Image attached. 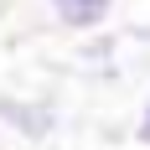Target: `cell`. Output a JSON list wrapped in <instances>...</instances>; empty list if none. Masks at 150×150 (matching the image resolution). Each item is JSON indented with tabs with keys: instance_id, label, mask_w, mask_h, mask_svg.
Wrapping results in <instances>:
<instances>
[{
	"instance_id": "cell-1",
	"label": "cell",
	"mask_w": 150,
	"mask_h": 150,
	"mask_svg": "<svg viewBox=\"0 0 150 150\" xmlns=\"http://www.w3.org/2000/svg\"><path fill=\"white\" fill-rule=\"evenodd\" d=\"M0 124L26 145H47L62 135V109L47 93H0Z\"/></svg>"
},
{
	"instance_id": "cell-2",
	"label": "cell",
	"mask_w": 150,
	"mask_h": 150,
	"mask_svg": "<svg viewBox=\"0 0 150 150\" xmlns=\"http://www.w3.org/2000/svg\"><path fill=\"white\" fill-rule=\"evenodd\" d=\"M119 11V0H47V16L57 21L62 31H73V36H93V31H104Z\"/></svg>"
},
{
	"instance_id": "cell-3",
	"label": "cell",
	"mask_w": 150,
	"mask_h": 150,
	"mask_svg": "<svg viewBox=\"0 0 150 150\" xmlns=\"http://www.w3.org/2000/svg\"><path fill=\"white\" fill-rule=\"evenodd\" d=\"M124 52V36L119 31H93L78 42V73H93V67H109V62H119Z\"/></svg>"
},
{
	"instance_id": "cell-4",
	"label": "cell",
	"mask_w": 150,
	"mask_h": 150,
	"mask_svg": "<svg viewBox=\"0 0 150 150\" xmlns=\"http://www.w3.org/2000/svg\"><path fill=\"white\" fill-rule=\"evenodd\" d=\"M129 140H135V150H150V93H145V104H140L135 124H129Z\"/></svg>"
},
{
	"instance_id": "cell-5",
	"label": "cell",
	"mask_w": 150,
	"mask_h": 150,
	"mask_svg": "<svg viewBox=\"0 0 150 150\" xmlns=\"http://www.w3.org/2000/svg\"><path fill=\"white\" fill-rule=\"evenodd\" d=\"M124 31H129L135 47H150V21H135V26H124Z\"/></svg>"
}]
</instances>
